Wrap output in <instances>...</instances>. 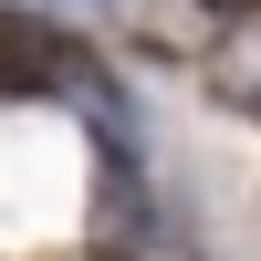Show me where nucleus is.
Segmentation results:
<instances>
[{
	"mask_svg": "<svg viewBox=\"0 0 261 261\" xmlns=\"http://www.w3.org/2000/svg\"><path fill=\"white\" fill-rule=\"evenodd\" d=\"M230 21H241L230 0H105V32L136 63H188V73L230 42Z\"/></svg>",
	"mask_w": 261,
	"mask_h": 261,
	"instance_id": "f257e3e1",
	"label": "nucleus"
},
{
	"mask_svg": "<svg viewBox=\"0 0 261 261\" xmlns=\"http://www.w3.org/2000/svg\"><path fill=\"white\" fill-rule=\"evenodd\" d=\"M84 63V42L63 21H32V11H0V94H63Z\"/></svg>",
	"mask_w": 261,
	"mask_h": 261,
	"instance_id": "f03ea898",
	"label": "nucleus"
},
{
	"mask_svg": "<svg viewBox=\"0 0 261 261\" xmlns=\"http://www.w3.org/2000/svg\"><path fill=\"white\" fill-rule=\"evenodd\" d=\"M199 94L220 105V115L261 125V11H241V21H230V42L199 63Z\"/></svg>",
	"mask_w": 261,
	"mask_h": 261,
	"instance_id": "7ed1b4c3",
	"label": "nucleus"
}]
</instances>
